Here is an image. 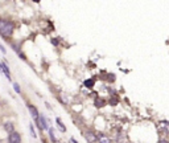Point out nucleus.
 Here are the masks:
<instances>
[{"label":"nucleus","instance_id":"1","mask_svg":"<svg viewBox=\"0 0 169 143\" xmlns=\"http://www.w3.org/2000/svg\"><path fill=\"white\" fill-rule=\"evenodd\" d=\"M13 29H15L13 23L4 19H0V35L3 37H11L13 33Z\"/></svg>","mask_w":169,"mask_h":143},{"label":"nucleus","instance_id":"2","mask_svg":"<svg viewBox=\"0 0 169 143\" xmlns=\"http://www.w3.org/2000/svg\"><path fill=\"white\" fill-rule=\"evenodd\" d=\"M28 109H29V111H31L32 118H33V119H34V122H36L37 127H40V122H38V119H40V114H38L37 107H36V106H33V105H28Z\"/></svg>","mask_w":169,"mask_h":143},{"label":"nucleus","instance_id":"3","mask_svg":"<svg viewBox=\"0 0 169 143\" xmlns=\"http://www.w3.org/2000/svg\"><path fill=\"white\" fill-rule=\"evenodd\" d=\"M8 143H21V136H20V134L16 133V131L11 133L9 136H8Z\"/></svg>","mask_w":169,"mask_h":143},{"label":"nucleus","instance_id":"4","mask_svg":"<svg viewBox=\"0 0 169 143\" xmlns=\"http://www.w3.org/2000/svg\"><path fill=\"white\" fill-rule=\"evenodd\" d=\"M38 122H40V129H41V130H48L46 118H45L44 115H40V119H38Z\"/></svg>","mask_w":169,"mask_h":143},{"label":"nucleus","instance_id":"5","mask_svg":"<svg viewBox=\"0 0 169 143\" xmlns=\"http://www.w3.org/2000/svg\"><path fill=\"white\" fill-rule=\"evenodd\" d=\"M86 139H87L90 143L96 142V136H95V134H94V133H91V131H87V133H86Z\"/></svg>","mask_w":169,"mask_h":143},{"label":"nucleus","instance_id":"6","mask_svg":"<svg viewBox=\"0 0 169 143\" xmlns=\"http://www.w3.org/2000/svg\"><path fill=\"white\" fill-rule=\"evenodd\" d=\"M99 143H111V139L106 135H99Z\"/></svg>","mask_w":169,"mask_h":143},{"label":"nucleus","instance_id":"7","mask_svg":"<svg viewBox=\"0 0 169 143\" xmlns=\"http://www.w3.org/2000/svg\"><path fill=\"white\" fill-rule=\"evenodd\" d=\"M4 129H5V131H8L9 134L13 133V123H12V122H7V123L4 125Z\"/></svg>","mask_w":169,"mask_h":143},{"label":"nucleus","instance_id":"8","mask_svg":"<svg viewBox=\"0 0 169 143\" xmlns=\"http://www.w3.org/2000/svg\"><path fill=\"white\" fill-rule=\"evenodd\" d=\"M56 122H57V125L59 126L61 131H66V127L63 126V123H62V121H61V118H57V119H56Z\"/></svg>","mask_w":169,"mask_h":143},{"label":"nucleus","instance_id":"9","mask_svg":"<svg viewBox=\"0 0 169 143\" xmlns=\"http://www.w3.org/2000/svg\"><path fill=\"white\" fill-rule=\"evenodd\" d=\"M84 85H86L87 88H93V86H94V79H87V81H84Z\"/></svg>","mask_w":169,"mask_h":143},{"label":"nucleus","instance_id":"10","mask_svg":"<svg viewBox=\"0 0 169 143\" xmlns=\"http://www.w3.org/2000/svg\"><path fill=\"white\" fill-rule=\"evenodd\" d=\"M13 89L16 90V93H21V90H20V85H19V84H13Z\"/></svg>","mask_w":169,"mask_h":143},{"label":"nucleus","instance_id":"11","mask_svg":"<svg viewBox=\"0 0 169 143\" xmlns=\"http://www.w3.org/2000/svg\"><path fill=\"white\" fill-rule=\"evenodd\" d=\"M29 130H31V135H32L33 138H36L37 135H36V133H34V129H33V126H32V125L29 126Z\"/></svg>","mask_w":169,"mask_h":143},{"label":"nucleus","instance_id":"12","mask_svg":"<svg viewBox=\"0 0 169 143\" xmlns=\"http://www.w3.org/2000/svg\"><path fill=\"white\" fill-rule=\"evenodd\" d=\"M49 135H50V139H52L53 142H56V138H54V134H53V129L49 130Z\"/></svg>","mask_w":169,"mask_h":143},{"label":"nucleus","instance_id":"13","mask_svg":"<svg viewBox=\"0 0 169 143\" xmlns=\"http://www.w3.org/2000/svg\"><path fill=\"white\" fill-rule=\"evenodd\" d=\"M0 50H2L3 53H5V49H4V47H3L2 44H0Z\"/></svg>","mask_w":169,"mask_h":143},{"label":"nucleus","instance_id":"14","mask_svg":"<svg viewBox=\"0 0 169 143\" xmlns=\"http://www.w3.org/2000/svg\"><path fill=\"white\" fill-rule=\"evenodd\" d=\"M160 143H169V142H168V140H165V139H164V140H160Z\"/></svg>","mask_w":169,"mask_h":143},{"label":"nucleus","instance_id":"15","mask_svg":"<svg viewBox=\"0 0 169 143\" xmlns=\"http://www.w3.org/2000/svg\"><path fill=\"white\" fill-rule=\"evenodd\" d=\"M71 143H77V140H75L74 138H71Z\"/></svg>","mask_w":169,"mask_h":143}]
</instances>
